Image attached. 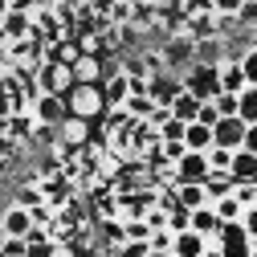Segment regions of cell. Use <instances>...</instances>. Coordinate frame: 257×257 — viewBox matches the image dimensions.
Instances as JSON below:
<instances>
[{
    "mask_svg": "<svg viewBox=\"0 0 257 257\" xmlns=\"http://www.w3.org/2000/svg\"><path fill=\"white\" fill-rule=\"evenodd\" d=\"M204 237L200 233H192V229H180L172 233V257H204Z\"/></svg>",
    "mask_w": 257,
    "mask_h": 257,
    "instance_id": "obj_9",
    "label": "cell"
},
{
    "mask_svg": "<svg viewBox=\"0 0 257 257\" xmlns=\"http://www.w3.org/2000/svg\"><path fill=\"white\" fill-rule=\"evenodd\" d=\"M184 147H188V151H208V147H212V126L188 122V126H184Z\"/></svg>",
    "mask_w": 257,
    "mask_h": 257,
    "instance_id": "obj_14",
    "label": "cell"
},
{
    "mask_svg": "<svg viewBox=\"0 0 257 257\" xmlns=\"http://www.w3.org/2000/svg\"><path fill=\"white\" fill-rule=\"evenodd\" d=\"M208 172L212 168L204 151H184V159H176V184H204Z\"/></svg>",
    "mask_w": 257,
    "mask_h": 257,
    "instance_id": "obj_5",
    "label": "cell"
},
{
    "mask_svg": "<svg viewBox=\"0 0 257 257\" xmlns=\"http://www.w3.org/2000/svg\"><path fill=\"white\" fill-rule=\"evenodd\" d=\"M0 229H5V237H29V229H33V212H29L25 204H13L5 212V220H0Z\"/></svg>",
    "mask_w": 257,
    "mask_h": 257,
    "instance_id": "obj_8",
    "label": "cell"
},
{
    "mask_svg": "<svg viewBox=\"0 0 257 257\" xmlns=\"http://www.w3.org/2000/svg\"><path fill=\"white\" fill-rule=\"evenodd\" d=\"M233 21H241V25H257V0H245V5L237 9Z\"/></svg>",
    "mask_w": 257,
    "mask_h": 257,
    "instance_id": "obj_28",
    "label": "cell"
},
{
    "mask_svg": "<svg viewBox=\"0 0 257 257\" xmlns=\"http://www.w3.org/2000/svg\"><path fill=\"white\" fill-rule=\"evenodd\" d=\"M61 102H66V110L74 118H94V114H102V86L98 82H74L66 94H61Z\"/></svg>",
    "mask_w": 257,
    "mask_h": 257,
    "instance_id": "obj_1",
    "label": "cell"
},
{
    "mask_svg": "<svg viewBox=\"0 0 257 257\" xmlns=\"http://www.w3.org/2000/svg\"><path fill=\"white\" fill-rule=\"evenodd\" d=\"M9 9H13V0H0V21L9 17Z\"/></svg>",
    "mask_w": 257,
    "mask_h": 257,
    "instance_id": "obj_35",
    "label": "cell"
},
{
    "mask_svg": "<svg viewBox=\"0 0 257 257\" xmlns=\"http://www.w3.org/2000/svg\"><path fill=\"white\" fill-rule=\"evenodd\" d=\"M126 237H131V241H151V224L147 220H131V224H126Z\"/></svg>",
    "mask_w": 257,
    "mask_h": 257,
    "instance_id": "obj_26",
    "label": "cell"
},
{
    "mask_svg": "<svg viewBox=\"0 0 257 257\" xmlns=\"http://www.w3.org/2000/svg\"><path fill=\"white\" fill-rule=\"evenodd\" d=\"M147 253H151V241H135V245L126 241V253L122 257H147Z\"/></svg>",
    "mask_w": 257,
    "mask_h": 257,
    "instance_id": "obj_33",
    "label": "cell"
},
{
    "mask_svg": "<svg viewBox=\"0 0 257 257\" xmlns=\"http://www.w3.org/2000/svg\"><path fill=\"white\" fill-rule=\"evenodd\" d=\"M212 208H216V216H220V220H241V212H245V204L233 196V192H229V196H216V200H212Z\"/></svg>",
    "mask_w": 257,
    "mask_h": 257,
    "instance_id": "obj_21",
    "label": "cell"
},
{
    "mask_svg": "<svg viewBox=\"0 0 257 257\" xmlns=\"http://www.w3.org/2000/svg\"><path fill=\"white\" fill-rule=\"evenodd\" d=\"M98 86H102V82H98ZM122 98H131V78H126V74H122V78H110V82L102 86V106H118Z\"/></svg>",
    "mask_w": 257,
    "mask_h": 257,
    "instance_id": "obj_16",
    "label": "cell"
},
{
    "mask_svg": "<svg viewBox=\"0 0 257 257\" xmlns=\"http://www.w3.org/2000/svg\"><path fill=\"white\" fill-rule=\"evenodd\" d=\"M184 90V78H176V74H155L151 82H147V98L155 102V106H172V98Z\"/></svg>",
    "mask_w": 257,
    "mask_h": 257,
    "instance_id": "obj_6",
    "label": "cell"
},
{
    "mask_svg": "<svg viewBox=\"0 0 257 257\" xmlns=\"http://www.w3.org/2000/svg\"><path fill=\"white\" fill-rule=\"evenodd\" d=\"M208 204V192H204V184H180V208H204Z\"/></svg>",
    "mask_w": 257,
    "mask_h": 257,
    "instance_id": "obj_18",
    "label": "cell"
},
{
    "mask_svg": "<svg viewBox=\"0 0 257 257\" xmlns=\"http://www.w3.org/2000/svg\"><path fill=\"white\" fill-rule=\"evenodd\" d=\"M229 176L237 180V184H249V180H257V155L253 151H233V159H229Z\"/></svg>",
    "mask_w": 257,
    "mask_h": 257,
    "instance_id": "obj_11",
    "label": "cell"
},
{
    "mask_svg": "<svg viewBox=\"0 0 257 257\" xmlns=\"http://www.w3.org/2000/svg\"><path fill=\"white\" fill-rule=\"evenodd\" d=\"M220 224H224V220L216 216V208H212V204H204V208H192V212H188V229H192V233H200L204 241H216Z\"/></svg>",
    "mask_w": 257,
    "mask_h": 257,
    "instance_id": "obj_7",
    "label": "cell"
},
{
    "mask_svg": "<svg viewBox=\"0 0 257 257\" xmlns=\"http://www.w3.org/2000/svg\"><path fill=\"white\" fill-rule=\"evenodd\" d=\"M0 45H5V29H0Z\"/></svg>",
    "mask_w": 257,
    "mask_h": 257,
    "instance_id": "obj_37",
    "label": "cell"
},
{
    "mask_svg": "<svg viewBox=\"0 0 257 257\" xmlns=\"http://www.w3.org/2000/svg\"><path fill=\"white\" fill-rule=\"evenodd\" d=\"M212 102H216V110H220V118H224V114H237V94H224V90H220V94H216Z\"/></svg>",
    "mask_w": 257,
    "mask_h": 257,
    "instance_id": "obj_27",
    "label": "cell"
},
{
    "mask_svg": "<svg viewBox=\"0 0 257 257\" xmlns=\"http://www.w3.org/2000/svg\"><path fill=\"white\" fill-rule=\"evenodd\" d=\"M0 29H5V37H25V33H29V17H25V9H9V17L0 21Z\"/></svg>",
    "mask_w": 257,
    "mask_h": 257,
    "instance_id": "obj_20",
    "label": "cell"
},
{
    "mask_svg": "<svg viewBox=\"0 0 257 257\" xmlns=\"http://www.w3.org/2000/svg\"><path fill=\"white\" fill-rule=\"evenodd\" d=\"M241 5H245V0H208V9H212V13H220V17H229V21L237 17V9H241Z\"/></svg>",
    "mask_w": 257,
    "mask_h": 257,
    "instance_id": "obj_25",
    "label": "cell"
},
{
    "mask_svg": "<svg viewBox=\"0 0 257 257\" xmlns=\"http://www.w3.org/2000/svg\"><path fill=\"white\" fill-rule=\"evenodd\" d=\"M216 70H220V90L224 94H241L249 82H245V70H241V61L229 57V61H216Z\"/></svg>",
    "mask_w": 257,
    "mask_h": 257,
    "instance_id": "obj_10",
    "label": "cell"
},
{
    "mask_svg": "<svg viewBox=\"0 0 257 257\" xmlns=\"http://www.w3.org/2000/svg\"><path fill=\"white\" fill-rule=\"evenodd\" d=\"M245 118L241 114H224V118H216V126H212V147H224V151H241L245 147Z\"/></svg>",
    "mask_w": 257,
    "mask_h": 257,
    "instance_id": "obj_4",
    "label": "cell"
},
{
    "mask_svg": "<svg viewBox=\"0 0 257 257\" xmlns=\"http://www.w3.org/2000/svg\"><path fill=\"white\" fill-rule=\"evenodd\" d=\"M237 61H241V70H245V82H249V86H257V45H253V49H245Z\"/></svg>",
    "mask_w": 257,
    "mask_h": 257,
    "instance_id": "obj_22",
    "label": "cell"
},
{
    "mask_svg": "<svg viewBox=\"0 0 257 257\" xmlns=\"http://www.w3.org/2000/svg\"><path fill=\"white\" fill-rule=\"evenodd\" d=\"M70 110H66V102H61V94H41V102H37V118L41 122H61Z\"/></svg>",
    "mask_w": 257,
    "mask_h": 257,
    "instance_id": "obj_15",
    "label": "cell"
},
{
    "mask_svg": "<svg viewBox=\"0 0 257 257\" xmlns=\"http://www.w3.org/2000/svg\"><path fill=\"white\" fill-rule=\"evenodd\" d=\"M168 110H172V118H180V122H196V114H200V98H196L192 90H180Z\"/></svg>",
    "mask_w": 257,
    "mask_h": 257,
    "instance_id": "obj_13",
    "label": "cell"
},
{
    "mask_svg": "<svg viewBox=\"0 0 257 257\" xmlns=\"http://www.w3.org/2000/svg\"><path fill=\"white\" fill-rule=\"evenodd\" d=\"M204 155H208V168H212V172H229V159H233V151H224V147H208Z\"/></svg>",
    "mask_w": 257,
    "mask_h": 257,
    "instance_id": "obj_23",
    "label": "cell"
},
{
    "mask_svg": "<svg viewBox=\"0 0 257 257\" xmlns=\"http://www.w3.org/2000/svg\"><path fill=\"white\" fill-rule=\"evenodd\" d=\"M25 253H29L25 237H5V245H0V257H25Z\"/></svg>",
    "mask_w": 257,
    "mask_h": 257,
    "instance_id": "obj_24",
    "label": "cell"
},
{
    "mask_svg": "<svg viewBox=\"0 0 257 257\" xmlns=\"http://www.w3.org/2000/svg\"><path fill=\"white\" fill-rule=\"evenodd\" d=\"M245 151H253V155H257V122H253V126H245Z\"/></svg>",
    "mask_w": 257,
    "mask_h": 257,
    "instance_id": "obj_34",
    "label": "cell"
},
{
    "mask_svg": "<svg viewBox=\"0 0 257 257\" xmlns=\"http://www.w3.org/2000/svg\"><path fill=\"white\" fill-rule=\"evenodd\" d=\"M70 78H74V82H102L98 61H94V57H74V61H70Z\"/></svg>",
    "mask_w": 257,
    "mask_h": 257,
    "instance_id": "obj_17",
    "label": "cell"
},
{
    "mask_svg": "<svg viewBox=\"0 0 257 257\" xmlns=\"http://www.w3.org/2000/svg\"><path fill=\"white\" fill-rule=\"evenodd\" d=\"M25 257H53V241H29Z\"/></svg>",
    "mask_w": 257,
    "mask_h": 257,
    "instance_id": "obj_32",
    "label": "cell"
},
{
    "mask_svg": "<svg viewBox=\"0 0 257 257\" xmlns=\"http://www.w3.org/2000/svg\"><path fill=\"white\" fill-rule=\"evenodd\" d=\"M237 114H241L249 126L257 122V86H245V90L237 94Z\"/></svg>",
    "mask_w": 257,
    "mask_h": 257,
    "instance_id": "obj_19",
    "label": "cell"
},
{
    "mask_svg": "<svg viewBox=\"0 0 257 257\" xmlns=\"http://www.w3.org/2000/svg\"><path fill=\"white\" fill-rule=\"evenodd\" d=\"M41 82H45V94H66V90L74 86L70 66H57V61H49V66L41 70Z\"/></svg>",
    "mask_w": 257,
    "mask_h": 257,
    "instance_id": "obj_12",
    "label": "cell"
},
{
    "mask_svg": "<svg viewBox=\"0 0 257 257\" xmlns=\"http://www.w3.org/2000/svg\"><path fill=\"white\" fill-rule=\"evenodd\" d=\"M249 257H257V249H253V253H249Z\"/></svg>",
    "mask_w": 257,
    "mask_h": 257,
    "instance_id": "obj_38",
    "label": "cell"
},
{
    "mask_svg": "<svg viewBox=\"0 0 257 257\" xmlns=\"http://www.w3.org/2000/svg\"><path fill=\"white\" fill-rule=\"evenodd\" d=\"M184 139H164V155H168V164H176V159H184Z\"/></svg>",
    "mask_w": 257,
    "mask_h": 257,
    "instance_id": "obj_29",
    "label": "cell"
},
{
    "mask_svg": "<svg viewBox=\"0 0 257 257\" xmlns=\"http://www.w3.org/2000/svg\"><path fill=\"white\" fill-rule=\"evenodd\" d=\"M53 257H74V253H70V249H57V245H53Z\"/></svg>",
    "mask_w": 257,
    "mask_h": 257,
    "instance_id": "obj_36",
    "label": "cell"
},
{
    "mask_svg": "<svg viewBox=\"0 0 257 257\" xmlns=\"http://www.w3.org/2000/svg\"><path fill=\"white\" fill-rule=\"evenodd\" d=\"M184 126L188 122H180V118H164V131H159V135H164V139H184Z\"/></svg>",
    "mask_w": 257,
    "mask_h": 257,
    "instance_id": "obj_31",
    "label": "cell"
},
{
    "mask_svg": "<svg viewBox=\"0 0 257 257\" xmlns=\"http://www.w3.org/2000/svg\"><path fill=\"white\" fill-rule=\"evenodd\" d=\"M216 249H220V257H249L253 253V237L245 233L241 220H224L220 233H216Z\"/></svg>",
    "mask_w": 257,
    "mask_h": 257,
    "instance_id": "obj_3",
    "label": "cell"
},
{
    "mask_svg": "<svg viewBox=\"0 0 257 257\" xmlns=\"http://www.w3.org/2000/svg\"><path fill=\"white\" fill-rule=\"evenodd\" d=\"M184 90H192L200 102H212L216 94H220V70L212 66V61H196L192 74L184 78Z\"/></svg>",
    "mask_w": 257,
    "mask_h": 257,
    "instance_id": "obj_2",
    "label": "cell"
},
{
    "mask_svg": "<svg viewBox=\"0 0 257 257\" xmlns=\"http://www.w3.org/2000/svg\"><path fill=\"white\" fill-rule=\"evenodd\" d=\"M216 118H220L216 102H200V114H196V122H204V126H216Z\"/></svg>",
    "mask_w": 257,
    "mask_h": 257,
    "instance_id": "obj_30",
    "label": "cell"
}]
</instances>
